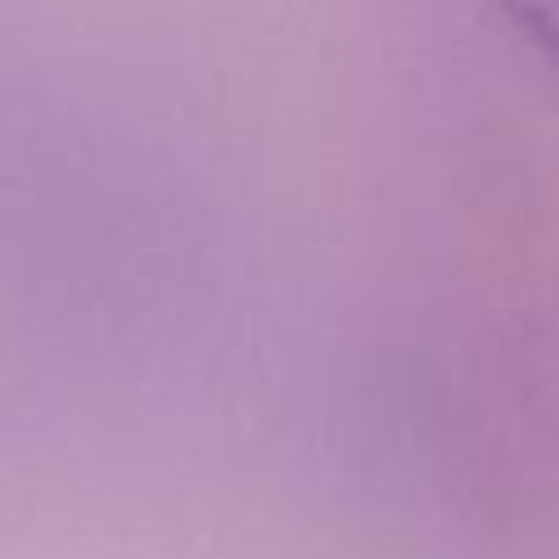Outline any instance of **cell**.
Listing matches in <instances>:
<instances>
[{
  "instance_id": "cell-1",
  "label": "cell",
  "mask_w": 559,
  "mask_h": 559,
  "mask_svg": "<svg viewBox=\"0 0 559 559\" xmlns=\"http://www.w3.org/2000/svg\"><path fill=\"white\" fill-rule=\"evenodd\" d=\"M493 9L559 74V0H493Z\"/></svg>"
}]
</instances>
